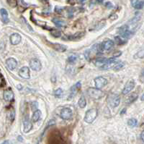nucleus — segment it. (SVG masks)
Masks as SVG:
<instances>
[{"instance_id": "ddd939ff", "label": "nucleus", "mask_w": 144, "mask_h": 144, "mask_svg": "<svg viewBox=\"0 0 144 144\" xmlns=\"http://www.w3.org/2000/svg\"><path fill=\"white\" fill-rule=\"evenodd\" d=\"M6 64H7V66L8 67L10 70H14L17 66H18V62L14 58H9L7 61H6Z\"/></svg>"}, {"instance_id": "1a4fd4ad", "label": "nucleus", "mask_w": 144, "mask_h": 144, "mask_svg": "<svg viewBox=\"0 0 144 144\" xmlns=\"http://www.w3.org/2000/svg\"><path fill=\"white\" fill-rule=\"evenodd\" d=\"M94 82H95L96 88H98V89H100L107 84V79L103 78V77H97L94 79Z\"/></svg>"}, {"instance_id": "c85d7f7f", "label": "nucleus", "mask_w": 144, "mask_h": 144, "mask_svg": "<svg viewBox=\"0 0 144 144\" xmlns=\"http://www.w3.org/2000/svg\"><path fill=\"white\" fill-rule=\"evenodd\" d=\"M76 59H77V57L74 55H71L68 58V61L70 63H74L76 61Z\"/></svg>"}, {"instance_id": "c03bdc74", "label": "nucleus", "mask_w": 144, "mask_h": 144, "mask_svg": "<svg viewBox=\"0 0 144 144\" xmlns=\"http://www.w3.org/2000/svg\"><path fill=\"white\" fill-rule=\"evenodd\" d=\"M85 1H86V0H80V2H81L82 3H84V2H85Z\"/></svg>"}, {"instance_id": "7c9ffc66", "label": "nucleus", "mask_w": 144, "mask_h": 144, "mask_svg": "<svg viewBox=\"0 0 144 144\" xmlns=\"http://www.w3.org/2000/svg\"><path fill=\"white\" fill-rule=\"evenodd\" d=\"M115 41H116V43L118 44H123L125 43V41H122V39L120 36L115 37Z\"/></svg>"}, {"instance_id": "58836bf2", "label": "nucleus", "mask_w": 144, "mask_h": 144, "mask_svg": "<svg viewBox=\"0 0 144 144\" xmlns=\"http://www.w3.org/2000/svg\"><path fill=\"white\" fill-rule=\"evenodd\" d=\"M140 80H141L142 83H143V71H142V73H141V79H140Z\"/></svg>"}, {"instance_id": "72a5a7b5", "label": "nucleus", "mask_w": 144, "mask_h": 144, "mask_svg": "<svg viewBox=\"0 0 144 144\" xmlns=\"http://www.w3.org/2000/svg\"><path fill=\"white\" fill-rule=\"evenodd\" d=\"M14 116H15V112H14V110H12L11 114H10V117H11V119H12V120H13L14 119Z\"/></svg>"}, {"instance_id": "412c9836", "label": "nucleus", "mask_w": 144, "mask_h": 144, "mask_svg": "<svg viewBox=\"0 0 144 144\" xmlns=\"http://www.w3.org/2000/svg\"><path fill=\"white\" fill-rule=\"evenodd\" d=\"M84 35V32H79V33H76L74 35H72L69 36V39L72 40V41H75V40H78L81 39L83 35Z\"/></svg>"}, {"instance_id": "39448f33", "label": "nucleus", "mask_w": 144, "mask_h": 144, "mask_svg": "<svg viewBox=\"0 0 144 144\" xmlns=\"http://www.w3.org/2000/svg\"><path fill=\"white\" fill-rule=\"evenodd\" d=\"M114 46V42L111 40H107L102 42V44H100L97 47V50L99 52H102V51H108L109 49L113 48Z\"/></svg>"}, {"instance_id": "4be33fe9", "label": "nucleus", "mask_w": 144, "mask_h": 144, "mask_svg": "<svg viewBox=\"0 0 144 144\" xmlns=\"http://www.w3.org/2000/svg\"><path fill=\"white\" fill-rule=\"evenodd\" d=\"M82 87V84L80 82H77V83H76V85H74L73 87L71 88V93H73V94H75V93H76V92L79 91V89L81 88Z\"/></svg>"}, {"instance_id": "c756f323", "label": "nucleus", "mask_w": 144, "mask_h": 144, "mask_svg": "<svg viewBox=\"0 0 144 144\" xmlns=\"http://www.w3.org/2000/svg\"><path fill=\"white\" fill-rule=\"evenodd\" d=\"M143 7V2H138V3L134 6V7L137 9H142Z\"/></svg>"}, {"instance_id": "c9c22d12", "label": "nucleus", "mask_w": 144, "mask_h": 144, "mask_svg": "<svg viewBox=\"0 0 144 144\" xmlns=\"http://www.w3.org/2000/svg\"><path fill=\"white\" fill-rule=\"evenodd\" d=\"M121 54H122V52H115V54H114L113 56L115 58H117L118 57H120Z\"/></svg>"}, {"instance_id": "e433bc0d", "label": "nucleus", "mask_w": 144, "mask_h": 144, "mask_svg": "<svg viewBox=\"0 0 144 144\" xmlns=\"http://www.w3.org/2000/svg\"><path fill=\"white\" fill-rule=\"evenodd\" d=\"M143 135H144V132L143 131V132L141 133V134H140V139H141V140H142V141H143V140H144Z\"/></svg>"}, {"instance_id": "0eeeda50", "label": "nucleus", "mask_w": 144, "mask_h": 144, "mask_svg": "<svg viewBox=\"0 0 144 144\" xmlns=\"http://www.w3.org/2000/svg\"><path fill=\"white\" fill-rule=\"evenodd\" d=\"M73 115V112H72V110L70 109V108H64L61 110V114H60V116L61 117L64 119V120H68L71 118Z\"/></svg>"}, {"instance_id": "a211bd4d", "label": "nucleus", "mask_w": 144, "mask_h": 144, "mask_svg": "<svg viewBox=\"0 0 144 144\" xmlns=\"http://www.w3.org/2000/svg\"><path fill=\"white\" fill-rule=\"evenodd\" d=\"M138 94L136 93H131L130 96L127 98L126 101H125V103L127 104H131L133 102H134L137 99H138Z\"/></svg>"}, {"instance_id": "f3484780", "label": "nucleus", "mask_w": 144, "mask_h": 144, "mask_svg": "<svg viewBox=\"0 0 144 144\" xmlns=\"http://www.w3.org/2000/svg\"><path fill=\"white\" fill-rule=\"evenodd\" d=\"M52 46L54 49H56V51L59 52H63L66 51V49H67L66 46L61 44H52Z\"/></svg>"}, {"instance_id": "4c0bfd02", "label": "nucleus", "mask_w": 144, "mask_h": 144, "mask_svg": "<svg viewBox=\"0 0 144 144\" xmlns=\"http://www.w3.org/2000/svg\"><path fill=\"white\" fill-rule=\"evenodd\" d=\"M18 140L20 141V142H22V140H23V139H22V136H20V135H19L18 137Z\"/></svg>"}, {"instance_id": "7ed1b4c3", "label": "nucleus", "mask_w": 144, "mask_h": 144, "mask_svg": "<svg viewBox=\"0 0 144 144\" xmlns=\"http://www.w3.org/2000/svg\"><path fill=\"white\" fill-rule=\"evenodd\" d=\"M97 117V110L96 109H89L86 112L84 117V121L87 123L91 124L95 120Z\"/></svg>"}, {"instance_id": "a18cd8bd", "label": "nucleus", "mask_w": 144, "mask_h": 144, "mask_svg": "<svg viewBox=\"0 0 144 144\" xmlns=\"http://www.w3.org/2000/svg\"><path fill=\"white\" fill-rule=\"evenodd\" d=\"M141 100L143 101V96H142V97H141Z\"/></svg>"}, {"instance_id": "f8f14e48", "label": "nucleus", "mask_w": 144, "mask_h": 144, "mask_svg": "<svg viewBox=\"0 0 144 144\" xmlns=\"http://www.w3.org/2000/svg\"><path fill=\"white\" fill-rule=\"evenodd\" d=\"M21 39H22L21 35H20L19 33H17L12 34L11 36H10V42L12 45H18V44H19L21 41Z\"/></svg>"}, {"instance_id": "dca6fc26", "label": "nucleus", "mask_w": 144, "mask_h": 144, "mask_svg": "<svg viewBox=\"0 0 144 144\" xmlns=\"http://www.w3.org/2000/svg\"><path fill=\"white\" fill-rule=\"evenodd\" d=\"M0 14L2 15V20L5 23H8L9 22V15H8V12L7 11V9H0Z\"/></svg>"}, {"instance_id": "a878e982", "label": "nucleus", "mask_w": 144, "mask_h": 144, "mask_svg": "<svg viewBox=\"0 0 144 144\" xmlns=\"http://www.w3.org/2000/svg\"><path fill=\"white\" fill-rule=\"evenodd\" d=\"M7 2H8L9 6L12 7H17V5H18V2H17V0H7Z\"/></svg>"}, {"instance_id": "49530a36", "label": "nucleus", "mask_w": 144, "mask_h": 144, "mask_svg": "<svg viewBox=\"0 0 144 144\" xmlns=\"http://www.w3.org/2000/svg\"><path fill=\"white\" fill-rule=\"evenodd\" d=\"M40 1H43V2H47L48 0H40Z\"/></svg>"}, {"instance_id": "aec40b11", "label": "nucleus", "mask_w": 144, "mask_h": 144, "mask_svg": "<svg viewBox=\"0 0 144 144\" xmlns=\"http://www.w3.org/2000/svg\"><path fill=\"white\" fill-rule=\"evenodd\" d=\"M52 21L54 22V24L58 27H63L66 25L65 21L59 19V18H53L52 20Z\"/></svg>"}, {"instance_id": "f257e3e1", "label": "nucleus", "mask_w": 144, "mask_h": 144, "mask_svg": "<svg viewBox=\"0 0 144 144\" xmlns=\"http://www.w3.org/2000/svg\"><path fill=\"white\" fill-rule=\"evenodd\" d=\"M87 93L93 99H100L105 96L104 92H102L101 90L96 88H89L87 89Z\"/></svg>"}, {"instance_id": "a19ab883", "label": "nucleus", "mask_w": 144, "mask_h": 144, "mask_svg": "<svg viewBox=\"0 0 144 144\" xmlns=\"http://www.w3.org/2000/svg\"><path fill=\"white\" fill-rule=\"evenodd\" d=\"M17 88H18V89L19 88L20 90H21L22 89V86L21 85H19V86H17Z\"/></svg>"}, {"instance_id": "473e14b6", "label": "nucleus", "mask_w": 144, "mask_h": 144, "mask_svg": "<svg viewBox=\"0 0 144 144\" xmlns=\"http://www.w3.org/2000/svg\"><path fill=\"white\" fill-rule=\"evenodd\" d=\"M32 109L35 112V110H37V108H38V103L37 102H33L32 104Z\"/></svg>"}, {"instance_id": "6e6552de", "label": "nucleus", "mask_w": 144, "mask_h": 144, "mask_svg": "<svg viewBox=\"0 0 144 144\" xmlns=\"http://www.w3.org/2000/svg\"><path fill=\"white\" fill-rule=\"evenodd\" d=\"M30 68L34 71H40L42 68V65L39 59H32L30 61Z\"/></svg>"}, {"instance_id": "2eb2a0df", "label": "nucleus", "mask_w": 144, "mask_h": 144, "mask_svg": "<svg viewBox=\"0 0 144 144\" xmlns=\"http://www.w3.org/2000/svg\"><path fill=\"white\" fill-rule=\"evenodd\" d=\"M3 96H4V99H5V101H11L13 100L14 99L13 92H12V91H11V90H7V91H5L4 92Z\"/></svg>"}, {"instance_id": "9b49d317", "label": "nucleus", "mask_w": 144, "mask_h": 144, "mask_svg": "<svg viewBox=\"0 0 144 144\" xmlns=\"http://www.w3.org/2000/svg\"><path fill=\"white\" fill-rule=\"evenodd\" d=\"M19 75L24 79H29L30 77V69L27 67H23L19 71Z\"/></svg>"}, {"instance_id": "2f4dec72", "label": "nucleus", "mask_w": 144, "mask_h": 144, "mask_svg": "<svg viewBox=\"0 0 144 144\" xmlns=\"http://www.w3.org/2000/svg\"><path fill=\"white\" fill-rule=\"evenodd\" d=\"M105 7H106L107 8H108V9H112V8L113 7V5L112 2H107L105 3Z\"/></svg>"}, {"instance_id": "6ab92c4d", "label": "nucleus", "mask_w": 144, "mask_h": 144, "mask_svg": "<svg viewBox=\"0 0 144 144\" xmlns=\"http://www.w3.org/2000/svg\"><path fill=\"white\" fill-rule=\"evenodd\" d=\"M40 117H41V111H40L39 109H37L34 112L32 119L34 122H36L40 119Z\"/></svg>"}, {"instance_id": "9d476101", "label": "nucleus", "mask_w": 144, "mask_h": 144, "mask_svg": "<svg viewBox=\"0 0 144 144\" xmlns=\"http://www.w3.org/2000/svg\"><path fill=\"white\" fill-rule=\"evenodd\" d=\"M134 87H135V81L133 80H131L128 81L125 84V87H124L123 90H122V93L125 94V95L129 93L134 88Z\"/></svg>"}, {"instance_id": "423d86ee", "label": "nucleus", "mask_w": 144, "mask_h": 144, "mask_svg": "<svg viewBox=\"0 0 144 144\" xmlns=\"http://www.w3.org/2000/svg\"><path fill=\"white\" fill-rule=\"evenodd\" d=\"M116 62V58L115 57H112V58H100L97 59L96 61H94V64L95 65L98 66V67H102L106 64H109V63H112V62Z\"/></svg>"}, {"instance_id": "f704fd0d", "label": "nucleus", "mask_w": 144, "mask_h": 144, "mask_svg": "<svg viewBox=\"0 0 144 144\" xmlns=\"http://www.w3.org/2000/svg\"><path fill=\"white\" fill-rule=\"evenodd\" d=\"M138 2V0H131V3L133 7H134Z\"/></svg>"}, {"instance_id": "f03ea898", "label": "nucleus", "mask_w": 144, "mask_h": 144, "mask_svg": "<svg viewBox=\"0 0 144 144\" xmlns=\"http://www.w3.org/2000/svg\"><path fill=\"white\" fill-rule=\"evenodd\" d=\"M107 101L108 103V104L113 107H117L118 105L120 104V98L116 93H110L108 95L107 98Z\"/></svg>"}, {"instance_id": "b1692460", "label": "nucleus", "mask_w": 144, "mask_h": 144, "mask_svg": "<svg viewBox=\"0 0 144 144\" xmlns=\"http://www.w3.org/2000/svg\"><path fill=\"white\" fill-rule=\"evenodd\" d=\"M137 124H138V121L135 118H131L127 121V125L131 127H134L137 125Z\"/></svg>"}, {"instance_id": "37998d69", "label": "nucleus", "mask_w": 144, "mask_h": 144, "mask_svg": "<svg viewBox=\"0 0 144 144\" xmlns=\"http://www.w3.org/2000/svg\"><path fill=\"white\" fill-rule=\"evenodd\" d=\"M125 110H126V109H123V110H122V112H121V113H120V114H122L125 113Z\"/></svg>"}, {"instance_id": "ea45409f", "label": "nucleus", "mask_w": 144, "mask_h": 144, "mask_svg": "<svg viewBox=\"0 0 144 144\" xmlns=\"http://www.w3.org/2000/svg\"><path fill=\"white\" fill-rule=\"evenodd\" d=\"M1 144H9V140H5V141H4Z\"/></svg>"}, {"instance_id": "cd10ccee", "label": "nucleus", "mask_w": 144, "mask_h": 144, "mask_svg": "<svg viewBox=\"0 0 144 144\" xmlns=\"http://www.w3.org/2000/svg\"><path fill=\"white\" fill-rule=\"evenodd\" d=\"M62 93H63V91H62L61 88H58V89H57L56 91H55V92H54V95L56 96V97H61Z\"/></svg>"}, {"instance_id": "bb28decb", "label": "nucleus", "mask_w": 144, "mask_h": 144, "mask_svg": "<svg viewBox=\"0 0 144 144\" xmlns=\"http://www.w3.org/2000/svg\"><path fill=\"white\" fill-rule=\"evenodd\" d=\"M123 67H124V63L122 62V63H118V64H116V65L113 68L115 71H118V70H120V69H122Z\"/></svg>"}, {"instance_id": "20e7f679", "label": "nucleus", "mask_w": 144, "mask_h": 144, "mask_svg": "<svg viewBox=\"0 0 144 144\" xmlns=\"http://www.w3.org/2000/svg\"><path fill=\"white\" fill-rule=\"evenodd\" d=\"M119 33L124 39H131L133 35V33L129 29L127 25H125L119 28Z\"/></svg>"}, {"instance_id": "4468645a", "label": "nucleus", "mask_w": 144, "mask_h": 144, "mask_svg": "<svg viewBox=\"0 0 144 144\" xmlns=\"http://www.w3.org/2000/svg\"><path fill=\"white\" fill-rule=\"evenodd\" d=\"M33 127V125L31 123L30 119L28 118L27 116L25 117V119H24V132L27 133L28 132H30L31 130Z\"/></svg>"}, {"instance_id": "79ce46f5", "label": "nucleus", "mask_w": 144, "mask_h": 144, "mask_svg": "<svg viewBox=\"0 0 144 144\" xmlns=\"http://www.w3.org/2000/svg\"><path fill=\"white\" fill-rule=\"evenodd\" d=\"M97 2H98V3H102V2H103V1H104V0H97Z\"/></svg>"}, {"instance_id": "5701e85b", "label": "nucleus", "mask_w": 144, "mask_h": 144, "mask_svg": "<svg viewBox=\"0 0 144 144\" xmlns=\"http://www.w3.org/2000/svg\"><path fill=\"white\" fill-rule=\"evenodd\" d=\"M78 104H79V106L80 108H82V109H83V108H84V107L86 106V105H87V101L85 99V97H84V96H81V98L79 99Z\"/></svg>"}, {"instance_id": "393cba45", "label": "nucleus", "mask_w": 144, "mask_h": 144, "mask_svg": "<svg viewBox=\"0 0 144 144\" xmlns=\"http://www.w3.org/2000/svg\"><path fill=\"white\" fill-rule=\"evenodd\" d=\"M51 33L53 36H54L56 38H59L61 35V32L58 30H53Z\"/></svg>"}]
</instances>
